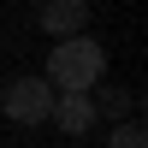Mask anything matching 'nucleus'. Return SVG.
<instances>
[{
    "label": "nucleus",
    "mask_w": 148,
    "mask_h": 148,
    "mask_svg": "<svg viewBox=\"0 0 148 148\" xmlns=\"http://www.w3.org/2000/svg\"><path fill=\"white\" fill-rule=\"evenodd\" d=\"M89 101H95V119H107V125H119V119H130V113H136V95H130V89H119V83H95V89H89Z\"/></svg>",
    "instance_id": "39448f33"
},
{
    "label": "nucleus",
    "mask_w": 148,
    "mask_h": 148,
    "mask_svg": "<svg viewBox=\"0 0 148 148\" xmlns=\"http://www.w3.org/2000/svg\"><path fill=\"white\" fill-rule=\"evenodd\" d=\"M47 83H53L59 95H89L95 83L107 77V47L95 42V36H59L53 53H47Z\"/></svg>",
    "instance_id": "f257e3e1"
},
{
    "label": "nucleus",
    "mask_w": 148,
    "mask_h": 148,
    "mask_svg": "<svg viewBox=\"0 0 148 148\" xmlns=\"http://www.w3.org/2000/svg\"><path fill=\"white\" fill-rule=\"evenodd\" d=\"M107 148H148V130L136 125V119H119L113 136H107Z\"/></svg>",
    "instance_id": "423d86ee"
},
{
    "label": "nucleus",
    "mask_w": 148,
    "mask_h": 148,
    "mask_svg": "<svg viewBox=\"0 0 148 148\" xmlns=\"http://www.w3.org/2000/svg\"><path fill=\"white\" fill-rule=\"evenodd\" d=\"M47 125H59L65 136H89V130H95V101H89V95H59V89H53Z\"/></svg>",
    "instance_id": "20e7f679"
},
{
    "label": "nucleus",
    "mask_w": 148,
    "mask_h": 148,
    "mask_svg": "<svg viewBox=\"0 0 148 148\" xmlns=\"http://www.w3.org/2000/svg\"><path fill=\"white\" fill-rule=\"evenodd\" d=\"M0 113H6L12 125H47V113H53V83L47 77H12L6 89H0Z\"/></svg>",
    "instance_id": "f03ea898"
},
{
    "label": "nucleus",
    "mask_w": 148,
    "mask_h": 148,
    "mask_svg": "<svg viewBox=\"0 0 148 148\" xmlns=\"http://www.w3.org/2000/svg\"><path fill=\"white\" fill-rule=\"evenodd\" d=\"M36 24L47 36H83L89 30V0H36Z\"/></svg>",
    "instance_id": "7ed1b4c3"
}]
</instances>
